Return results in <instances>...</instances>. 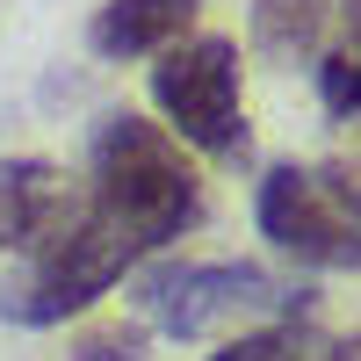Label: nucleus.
<instances>
[{"label":"nucleus","mask_w":361,"mask_h":361,"mask_svg":"<svg viewBox=\"0 0 361 361\" xmlns=\"http://www.w3.org/2000/svg\"><path fill=\"white\" fill-rule=\"evenodd\" d=\"M318 29H325V0H260V8H253V37L275 51V58L311 51Z\"/></svg>","instance_id":"obj_8"},{"label":"nucleus","mask_w":361,"mask_h":361,"mask_svg":"<svg viewBox=\"0 0 361 361\" xmlns=\"http://www.w3.org/2000/svg\"><path fill=\"white\" fill-rule=\"evenodd\" d=\"M137 238L123 224H109L94 202L80 209V224L58 238V246H44L37 260H22V275L0 289V318H15V325H58V318H73L87 311L94 296H109L116 282L137 267Z\"/></svg>","instance_id":"obj_2"},{"label":"nucleus","mask_w":361,"mask_h":361,"mask_svg":"<svg viewBox=\"0 0 361 361\" xmlns=\"http://www.w3.org/2000/svg\"><path fill=\"white\" fill-rule=\"evenodd\" d=\"M209 361H354V347H325L318 333H304V325H267V333L231 340Z\"/></svg>","instance_id":"obj_9"},{"label":"nucleus","mask_w":361,"mask_h":361,"mask_svg":"<svg viewBox=\"0 0 361 361\" xmlns=\"http://www.w3.org/2000/svg\"><path fill=\"white\" fill-rule=\"evenodd\" d=\"M152 102L180 145H195L209 159L246 152V102H238V44L231 37L166 44L152 66Z\"/></svg>","instance_id":"obj_3"},{"label":"nucleus","mask_w":361,"mask_h":361,"mask_svg":"<svg viewBox=\"0 0 361 361\" xmlns=\"http://www.w3.org/2000/svg\"><path fill=\"white\" fill-rule=\"evenodd\" d=\"M289 289L260 267H159V275L137 282V311L173 340H195L209 325H231V318H253V311H282Z\"/></svg>","instance_id":"obj_5"},{"label":"nucleus","mask_w":361,"mask_h":361,"mask_svg":"<svg viewBox=\"0 0 361 361\" xmlns=\"http://www.w3.org/2000/svg\"><path fill=\"white\" fill-rule=\"evenodd\" d=\"M87 195L73 188L51 159H0V253L37 260L80 224Z\"/></svg>","instance_id":"obj_6"},{"label":"nucleus","mask_w":361,"mask_h":361,"mask_svg":"<svg viewBox=\"0 0 361 361\" xmlns=\"http://www.w3.org/2000/svg\"><path fill=\"white\" fill-rule=\"evenodd\" d=\"M137 354H145V333H102L87 347V361H137Z\"/></svg>","instance_id":"obj_11"},{"label":"nucleus","mask_w":361,"mask_h":361,"mask_svg":"<svg viewBox=\"0 0 361 361\" xmlns=\"http://www.w3.org/2000/svg\"><path fill=\"white\" fill-rule=\"evenodd\" d=\"M260 231L318 267H361V173L275 166L260 180Z\"/></svg>","instance_id":"obj_4"},{"label":"nucleus","mask_w":361,"mask_h":361,"mask_svg":"<svg viewBox=\"0 0 361 361\" xmlns=\"http://www.w3.org/2000/svg\"><path fill=\"white\" fill-rule=\"evenodd\" d=\"M318 94L340 123H361V37H347L333 58L318 66Z\"/></svg>","instance_id":"obj_10"},{"label":"nucleus","mask_w":361,"mask_h":361,"mask_svg":"<svg viewBox=\"0 0 361 361\" xmlns=\"http://www.w3.org/2000/svg\"><path fill=\"white\" fill-rule=\"evenodd\" d=\"M188 22H195V0H109L87 37H94L102 58H152V51H166Z\"/></svg>","instance_id":"obj_7"},{"label":"nucleus","mask_w":361,"mask_h":361,"mask_svg":"<svg viewBox=\"0 0 361 361\" xmlns=\"http://www.w3.org/2000/svg\"><path fill=\"white\" fill-rule=\"evenodd\" d=\"M87 202L152 253V246H173V238L202 217V180L180 159L173 130H159V123H145V116L123 109V116H109L102 137H94V195Z\"/></svg>","instance_id":"obj_1"}]
</instances>
